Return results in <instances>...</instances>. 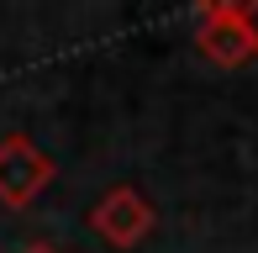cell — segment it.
Wrapping results in <instances>:
<instances>
[{
	"label": "cell",
	"mask_w": 258,
	"mask_h": 253,
	"mask_svg": "<svg viewBox=\"0 0 258 253\" xmlns=\"http://www.w3.org/2000/svg\"><path fill=\"white\" fill-rule=\"evenodd\" d=\"M48 179H53V164L32 143H21V137L0 143V201L6 206H27Z\"/></svg>",
	"instance_id": "1"
},
{
	"label": "cell",
	"mask_w": 258,
	"mask_h": 253,
	"mask_svg": "<svg viewBox=\"0 0 258 253\" xmlns=\"http://www.w3.org/2000/svg\"><path fill=\"white\" fill-rule=\"evenodd\" d=\"M148 227H153V211H148V201L137 190H111L95 206V232L105 243H116V248H132Z\"/></svg>",
	"instance_id": "2"
},
{
	"label": "cell",
	"mask_w": 258,
	"mask_h": 253,
	"mask_svg": "<svg viewBox=\"0 0 258 253\" xmlns=\"http://www.w3.org/2000/svg\"><path fill=\"white\" fill-rule=\"evenodd\" d=\"M201 48H206L216 64H242V58H253V37H248V27H242L237 11H206Z\"/></svg>",
	"instance_id": "3"
},
{
	"label": "cell",
	"mask_w": 258,
	"mask_h": 253,
	"mask_svg": "<svg viewBox=\"0 0 258 253\" xmlns=\"http://www.w3.org/2000/svg\"><path fill=\"white\" fill-rule=\"evenodd\" d=\"M237 16H242V27L253 37V53H258V6H237Z\"/></svg>",
	"instance_id": "4"
},
{
	"label": "cell",
	"mask_w": 258,
	"mask_h": 253,
	"mask_svg": "<svg viewBox=\"0 0 258 253\" xmlns=\"http://www.w3.org/2000/svg\"><path fill=\"white\" fill-rule=\"evenodd\" d=\"M27 253H58V248H27Z\"/></svg>",
	"instance_id": "5"
}]
</instances>
